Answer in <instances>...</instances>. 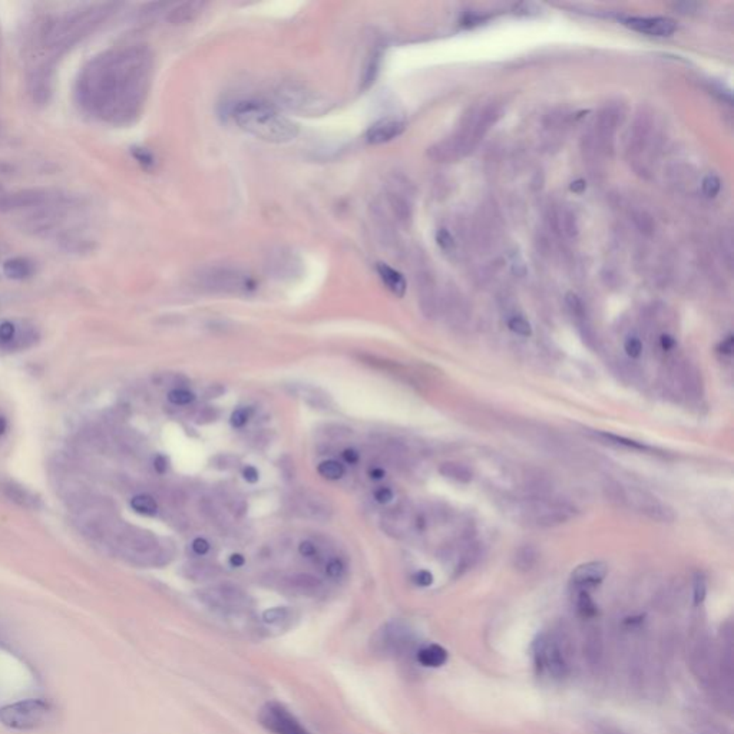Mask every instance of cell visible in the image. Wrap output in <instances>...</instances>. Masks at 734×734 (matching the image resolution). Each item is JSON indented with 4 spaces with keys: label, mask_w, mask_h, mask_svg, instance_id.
<instances>
[{
    "label": "cell",
    "mask_w": 734,
    "mask_h": 734,
    "mask_svg": "<svg viewBox=\"0 0 734 734\" xmlns=\"http://www.w3.org/2000/svg\"><path fill=\"white\" fill-rule=\"evenodd\" d=\"M153 59L145 46L114 49L85 66L77 82L82 105L102 121L134 122L148 98Z\"/></svg>",
    "instance_id": "cell-1"
},
{
    "label": "cell",
    "mask_w": 734,
    "mask_h": 734,
    "mask_svg": "<svg viewBox=\"0 0 734 734\" xmlns=\"http://www.w3.org/2000/svg\"><path fill=\"white\" fill-rule=\"evenodd\" d=\"M235 124L257 139L270 144L291 142L297 134V125L281 115L274 107L261 101H241L234 107Z\"/></svg>",
    "instance_id": "cell-2"
},
{
    "label": "cell",
    "mask_w": 734,
    "mask_h": 734,
    "mask_svg": "<svg viewBox=\"0 0 734 734\" xmlns=\"http://www.w3.org/2000/svg\"><path fill=\"white\" fill-rule=\"evenodd\" d=\"M197 286L210 293L250 294L256 291L254 277L244 269L231 264H211L195 274Z\"/></svg>",
    "instance_id": "cell-3"
},
{
    "label": "cell",
    "mask_w": 734,
    "mask_h": 734,
    "mask_svg": "<svg viewBox=\"0 0 734 734\" xmlns=\"http://www.w3.org/2000/svg\"><path fill=\"white\" fill-rule=\"evenodd\" d=\"M55 717V707L45 700L29 698L0 708V723L16 731H33L48 725Z\"/></svg>",
    "instance_id": "cell-4"
},
{
    "label": "cell",
    "mask_w": 734,
    "mask_h": 734,
    "mask_svg": "<svg viewBox=\"0 0 734 734\" xmlns=\"http://www.w3.org/2000/svg\"><path fill=\"white\" fill-rule=\"evenodd\" d=\"M608 489L611 492L610 497L612 498L611 501L631 507L652 521L670 524L676 518L671 508L645 491H639V489L635 487H622L620 485H612Z\"/></svg>",
    "instance_id": "cell-5"
},
{
    "label": "cell",
    "mask_w": 734,
    "mask_h": 734,
    "mask_svg": "<svg viewBox=\"0 0 734 734\" xmlns=\"http://www.w3.org/2000/svg\"><path fill=\"white\" fill-rule=\"evenodd\" d=\"M412 639L414 634L404 622L390 621L384 624L372 638V649L376 654L399 657L411 648Z\"/></svg>",
    "instance_id": "cell-6"
},
{
    "label": "cell",
    "mask_w": 734,
    "mask_h": 734,
    "mask_svg": "<svg viewBox=\"0 0 734 734\" xmlns=\"http://www.w3.org/2000/svg\"><path fill=\"white\" fill-rule=\"evenodd\" d=\"M535 662L541 671H546L554 679H562L568 673V664L558 641L548 635H541L534 644Z\"/></svg>",
    "instance_id": "cell-7"
},
{
    "label": "cell",
    "mask_w": 734,
    "mask_h": 734,
    "mask_svg": "<svg viewBox=\"0 0 734 734\" xmlns=\"http://www.w3.org/2000/svg\"><path fill=\"white\" fill-rule=\"evenodd\" d=\"M263 727L274 734H310L300 721L280 703H267L259 714Z\"/></svg>",
    "instance_id": "cell-8"
},
{
    "label": "cell",
    "mask_w": 734,
    "mask_h": 734,
    "mask_svg": "<svg viewBox=\"0 0 734 734\" xmlns=\"http://www.w3.org/2000/svg\"><path fill=\"white\" fill-rule=\"evenodd\" d=\"M573 511L574 509L566 504L551 502L545 500H534L532 502H528V507L525 508L528 519L536 527L542 528L565 524L573 517Z\"/></svg>",
    "instance_id": "cell-9"
},
{
    "label": "cell",
    "mask_w": 734,
    "mask_h": 734,
    "mask_svg": "<svg viewBox=\"0 0 734 734\" xmlns=\"http://www.w3.org/2000/svg\"><path fill=\"white\" fill-rule=\"evenodd\" d=\"M205 604H208L214 610H221L224 612L234 611L247 604L249 597L241 588L232 584H221L218 588L211 591L201 593L200 597Z\"/></svg>",
    "instance_id": "cell-10"
},
{
    "label": "cell",
    "mask_w": 734,
    "mask_h": 734,
    "mask_svg": "<svg viewBox=\"0 0 734 734\" xmlns=\"http://www.w3.org/2000/svg\"><path fill=\"white\" fill-rule=\"evenodd\" d=\"M280 101L291 111L298 112H317V108L323 105V101L317 94L297 84H287L279 91Z\"/></svg>",
    "instance_id": "cell-11"
},
{
    "label": "cell",
    "mask_w": 734,
    "mask_h": 734,
    "mask_svg": "<svg viewBox=\"0 0 734 734\" xmlns=\"http://www.w3.org/2000/svg\"><path fill=\"white\" fill-rule=\"evenodd\" d=\"M608 574V565L603 561H591L577 566L571 574V585L574 590L590 591L598 587Z\"/></svg>",
    "instance_id": "cell-12"
},
{
    "label": "cell",
    "mask_w": 734,
    "mask_h": 734,
    "mask_svg": "<svg viewBox=\"0 0 734 734\" xmlns=\"http://www.w3.org/2000/svg\"><path fill=\"white\" fill-rule=\"evenodd\" d=\"M624 25L634 32L656 38L671 36L677 31L676 21L670 18H627Z\"/></svg>",
    "instance_id": "cell-13"
},
{
    "label": "cell",
    "mask_w": 734,
    "mask_h": 734,
    "mask_svg": "<svg viewBox=\"0 0 734 734\" xmlns=\"http://www.w3.org/2000/svg\"><path fill=\"white\" fill-rule=\"evenodd\" d=\"M403 131H404L403 121H400L397 118H382V119L376 121L373 125H370V128L367 129L366 138L370 144L379 145V144H384V142H389V141L397 138L399 135H401Z\"/></svg>",
    "instance_id": "cell-14"
},
{
    "label": "cell",
    "mask_w": 734,
    "mask_h": 734,
    "mask_svg": "<svg viewBox=\"0 0 734 734\" xmlns=\"http://www.w3.org/2000/svg\"><path fill=\"white\" fill-rule=\"evenodd\" d=\"M303 508H304V512L310 518L320 521V522L329 521L332 517V512H333L329 501L318 494L304 495L303 497Z\"/></svg>",
    "instance_id": "cell-15"
},
{
    "label": "cell",
    "mask_w": 734,
    "mask_h": 734,
    "mask_svg": "<svg viewBox=\"0 0 734 734\" xmlns=\"http://www.w3.org/2000/svg\"><path fill=\"white\" fill-rule=\"evenodd\" d=\"M384 529L392 535H403L411 525L415 522V517L411 515V512L403 508L392 509L386 518L383 519Z\"/></svg>",
    "instance_id": "cell-16"
},
{
    "label": "cell",
    "mask_w": 734,
    "mask_h": 734,
    "mask_svg": "<svg viewBox=\"0 0 734 734\" xmlns=\"http://www.w3.org/2000/svg\"><path fill=\"white\" fill-rule=\"evenodd\" d=\"M591 435L595 439H598L607 445H612V446H618V448H624V449H630V450H637V452H642V453H652V452L656 453V449H652L641 442H637V441L625 438V436H618L614 433L600 432V431H593Z\"/></svg>",
    "instance_id": "cell-17"
},
{
    "label": "cell",
    "mask_w": 734,
    "mask_h": 734,
    "mask_svg": "<svg viewBox=\"0 0 734 734\" xmlns=\"http://www.w3.org/2000/svg\"><path fill=\"white\" fill-rule=\"evenodd\" d=\"M377 273H379V277L380 280L383 281V284L397 297H403L404 293H406V288H407V284H406V280L404 277L394 269H392L390 266L387 264H383V263H379L377 264Z\"/></svg>",
    "instance_id": "cell-18"
},
{
    "label": "cell",
    "mask_w": 734,
    "mask_h": 734,
    "mask_svg": "<svg viewBox=\"0 0 734 734\" xmlns=\"http://www.w3.org/2000/svg\"><path fill=\"white\" fill-rule=\"evenodd\" d=\"M416 659L422 666L436 669L448 662V651L438 644H429L418 651Z\"/></svg>",
    "instance_id": "cell-19"
},
{
    "label": "cell",
    "mask_w": 734,
    "mask_h": 734,
    "mask_svg": "<svg viewBox=\"0 0 734 734\" xmlns=\"http://www.w3.org/2000/svg\"><path fill=\"white\" fill-rule=\"evenodd\" d=\"M25 342H28V345L32 343V340L23 339L19 335V330L15 323L4 321L2 324H0V349L12 350V349H19V347H26Z\"/></svg>",
    "instance_id": "cell-20"
},
{
    "label": "cell",
    "mask_w": 734,
    "mask_h": 734,
    "mask_svg": "<svg viewBox=\"0 0 734 734\" xmlns=\"http://www.w3.org/2000/svg\"><path fill=\"white\" fill-rule=\"evenodd\" d=\"M205 6L204 2H185L177 5L168 16V21L176 25H183L194 21Z\"/></svg>",
    "instance_id": "cell-21"
},
{
    "label": "cell",
    "mask_w": 734,
    "mask_h": 734,
    "mask_svg": "<svg viewBox=\"0 0 734 734\" xmlns=\"http://www.w3.org/2000/svg\"><path fill=\"white\" fill-rule=\"evenodd\" d=\"M538 559L539 554L534 545H522L515 551L512 562L514 566L518 571H521V573H528V571H531L536 565Z\"/></svg>",
    "instance_id": "cell-22"
},
{
    "label": "cell",
    "mask_w": 734,
    "mask_h": 734,
    "mask_svg": "<svg viewBox=\"0 0 734 734\" xmlns=\"http://www.w3.org/2000/svg\"><path fill=\"white\" fill-rule=\"evenodd\" d=\"M5 495L16 502L18 505L23 507V508H36L38 507V500L35 498V495H32L29 491H26V489H23L22 486L16 485V483H4L2 486Z\"/></svg>",
    "instance_id": "cell-23"
},
{
    "label": "cell",
    "mask_w": 734,
    "mask_h": 734,
    "mask_svg": "<svg viewBox=\"0 0 734 734\" xmlns=\"http://www.w3.org/2000/svg\"><path fill=\"white\" fill-rule=\"evenodd\" d=\"M4 273L12 280H25L33 274V264L23 257H16L5 261Z\"/></svg>",
    "instance_id": "cell-24"
},
{
    "label": "cell",
    "mask_w": 734,
    "mask_h": 734,
    "mask_svg": "<svg viewBox=\"0 0 734 734\" xmlns=\"http://www.w3.org/2000/svg\"><path fill=\"white\" fill-rule=\"evenodd\" d=\"M288 584L293 590H296L300 594H306V595H315L323 588L321 581L317 577L310 576V574H296V576L290 577Z\"/></svg>",
    "instance_id": "cell-25"
},
{
    "label": "cell",
    "mask_w": 734,
    "mask_h": 734,
    "mask_svg": "<svg viewBox=\"0 0 734 734\" xmlns=\"http://www.w3.org/2000/svg\"><path fill=\"white\" fill-rule=\"evenodd\" d=\"M439 472L442 476L452 479L459 483H469L472 480V470L462 463L458 462H446L442 463L439 468Z\"/></svg>",
    "instance_id": "cell-26"
},
{
    "label": "cell",
    "mask_w": 734,
    "mask_h": 734,
    "mask_svg": "<svg viewBox=\"0 0 734 734\" xmlns=\"http://www.w3.org/2000/svg\"><path fill=\"white\" fill-rule=\"evenodd\" d=\"M576 604H577V611L581 617L593 618L597 615V605H595L594 600L591 598L590 591L577 590L576 591Z\"/></svg>",
    "instance_id": "cell-27"
},
{
    "label": "cell",
    "mask_w": 734,
    "mask_h": 734,
    "mask_svg": "<svg viewBox=\"0 0 734 734\" xmlns=\"http://www.w3.org/2000/svg\"><path fill=\"white\" fill-rule=\"evenodd\" d=\"M187 576L195 581H204L217 574V568L205 562H193L185 566Z\"/></svg>",
    "instance_id": "cell-28"
},
{
    "label": "cell",
    "mask_w": 734,
    "mask_h": 734,
    "mask_svg": "<svg viewBox=\"0 0 734 734\" xmlns=\"http://www.w3.org/2000/svg\"><path fill=\"white\" fill-rule=\"evenodd\" d=\"M317 472L320 476L329 480H338L345 476V466L338 460H324L318 465Z\"/></svg>",
    "instance_id": "cell-29"
},
{
    "label": "cell",
    "mask_w": 734,
    "mask_h": 734,
    "mask_svg": "<svg viewBox=\"0 0 734 734\" xmlns=\"http://www.w3.org/2000/svg\"><path fill=\"white\" fill-rule=\"evenodd\" d=\"M131 507L135 512L142 515H155L158 511L156 501L149 495H136L131 500Z\"/></svg>",
    "instance_id": "cell-30"
},
{
    "label": "cell",
    "mask_w": 734,
    "mask_h": 734,
    "mask_svg": "<svg viewBox=\"0 0 734 734\" xmlns=\"http://www.w3.org/2000/svg\"><path fill=\"white\" fill-rule=\"evenodd\" d=\"M508 329L521 338L532 336V328L529 321L521 315H514L508 320Z\"/></svg>",
    "instance_id": "cell-31"
},
{
    "label": "cell",
    "mask_w": 734,
    "mask_h": 734,
    "mask_svg": "<svg viewBox=\"0 0 734 734\" xmlns=\"http://www.w3.org/2000/svg\"><path fill=\"white\" fill-rule=\"evenodd\" d=\"M290 615V611L286 607H274L269 608L263 612V622L267 625H280L283 624Z\"/></svg>",
    "instance_id": "cell-32"
},
{
    "label": "cell",
    "mask_w": 734,
    "mask_h": 734,
    "mask_svg": "<svg viewBox=\"0 0 734 734\" xmlns=\"http://www.w3.org/2000/svg\"><path fill=\"white\" fill-rule=\"evenodd\" d=\"M168 400L173 403V404H177V406H185V404H190L195 400V394L187 389H174L168 393Z\"/></svg>",
    "instance_id": "cell-33"
},
{
    "label": "cell",
    "mask_w": 734,
    "mask_h": 734,
    "mask_svg": "<svg viewBox=\"0 0 734 734\" xmlns=\"http://www.w3.org/2000/svg\"><path fill=\"white\" fill-rule=\"evenodd\" d=\"M345 563L339 558H332L328 563H325V576L332 580H340L345 574Z\"/></svg>",
    "instance_id": "cell-34"
},
{
    "label": "cell",
    "mask_w": 734,
    "mask_h": 734,
    "mask_svg": "<svg viewBox=\"0 0 734 734\" xmlns=\"http://www.w3.org/2000/svg\"><path fill=\"white\" fill-rule=\"evenodd\" d=\"M707 595V584L701 576H697L693 584V603L696 607L701 605Z\"/></svg>",
    "instance_id": "cell-35"
},
{
    "label": "cell",
    "mask_w": 734,
    "mask_h": 734,
    "mask_svg": "<svg viewBox=\"0 0 734 734\" xmlns=\"http://www.w3.org/2000/svg\"><path fill=\"white\" fill-rule=\"evenodd\" d=\"M436 242L439 244V247H441L443 252H448V253H449V252H453V250H455V247H456L455 238H453V237H452V234H450L448 230H445V228H442V230H439V231H438V234H436Z\"/></svg>",
    "instance_id": "cell-36"
},
{
    "label": "cell",
    "mask_w": 734,
    "mask_h": 734,
    "mask_svg": "<svg viewBox=\"0 0 734 734\" xmlns=\"http://www.w3.org/2000/svg\"><path fill=\"white\" fill-rule=\"evenodd\" d=\"M624 350L630 359H638L642 353V343L638 338L631 336L624 342Z\"/></svg>",
    "instance_id": "cell-37"
},
{
    "label": "cell",
    "mask_w": 734,
    "mask_h": 734,
    "mask_svg": "<svg viewBox=\"0 0 734 734\" xmlns=\"http://www.w3.org/2000/svg\"><path fill=\"white\" fill-rule=\"evenodd\" d=\"M720 187H721V183H720V180L716 176H707L703 180V193L708 198H714L718 194Z\"/></svg>",
    "instance_id": "cell-38"
},
{
    "label": "cell",
    "mask_w": 734,
    "mask_h": 734,
    "mask_svg": "<svg viewBox=\"0 0 734 734\" xmlns=\"http://www.w3.org/2000/svg\"><path fill=\"white\" fill-rule=\"evenodd\" d=\"M250 421V412L247 409H237L235 412H232L231 415V426L235 428V429H241L246 426Z\"/></svg>",
    "instance_id": "cell-39"
},
{
    "label": "cell",
    "mask_w": 734,
    "mask_h": 734,
    "mask_svg": "<svg viewBox=\"0 0 734 734\" xmlns=\"http://www.w3.org/2000/svg\"><path fill=\"white\" fill-rule=\"evenodd\" d=\"M565 300H566L568 307L571 308V311H573L574 314H577V315H583L584 314V304H583L581 298L577 294L568 293Z\"/></svg>",
    "instance_id": "cell-40"
},
{
    "label": "cell",
    "mask_w": 734,
    "mask_h": 734,
    "mask_svg": "<svg viewBox=\"0 0 734 734\" xmlns=\"http://www.w3.org/2000/svg\"><path fill=\"white\" fill-rule=\"evenodd\" d=\"M392 500H393V491H392L390 487H387V486H380V487H377L376 491H374V501H376L377 504L386 505V504H389Z\"/></svg>",
    "instance_id": "cell-41"
},
{
    "label": "cell",
    "mask_w": 734,
    "mask_h": 734,
    "mask_svg": "<svg viewBox=\"0 0 734 734\" xmlns=\"http://www.w3.org/2000/svg\"><path fill=\"white\" fill-rule=\"evenodd\" d=\"M414 581L419 587H431L433 584V576L428 569H421L414 576Z\"/></svg>",
    "instance_id": "cell-42"
},
{
    "label": "cell",
    "mask_w": 734,
    "mask_h": 734,
    "mask_svg": "<svg viewBox=\"0 0 734 734\" xmlns=\"http://www.w3.org/2000/svg\"><path fill=\"white\" fill-rule=\"evenodd\" d=\"M298 552L304 558H314L317 555V546L311 541H303L298 545Z\"/></svg>",
    "instance_id": "cell-43"
},
{
    "label": "cell",
    "mask_w": 734,
    "mask_h": 734,
    "mask_svg": "<svg viewBox=\"0 0 734 734\" xmlns=\"http://www.w3.org/2000/svg\"><path fill=\"white\" fill-rule=\"evenodd\" d=\"M734 350V338L730 335L727 336L718 346H717V352L723 356H731Z\"/></svg>",
    "instance_id": "cell-44"
},
{
    "label": "cell",
    "mask_w": 734,
    "mask_h": 734,
    "mask_svg": "<svg viewBox=\"0 0 734 734\" xmlns=\"http://www.w3.org/2000/svg\"><path fill=\"white\" fill-rule=\"evenodd\" d=\"M193 551L197 555H205L210 551V542L205 538H197L193 541Z\"/></svg>",
    "instance_id": "cell-45"
},
{
    "label": "cell",
    "mask_w": 734,
    "mask_h": 734,
    "mask_svg": "<svg viewBox=\"0 0 734 734\" xmlns=\"http://www.w3.org/2000/svg\"><path fill=\"white\" fill-rule=\"evenodd\" d=\"M242 477L246 479L249 483H256L260 479V472L254 466H246L242 470Z\"/></svg>",
    "instance_id": "cell-46"
},
{
    "label": "cell",
    "mask_w": 734,
    "mask_h": 734,
    "mask_svg": "<svg viewBox=\"0 0 734 734\" xmlns=\"http://www.w3.org/2000/svg\"><path fill=\"white\" fill-rule=\"evenodd\" d=\"M153 468L158 473H166L168 470V459L164 455H158L153 460Z\"/></svg>",
    "instance_id": "cell-47"
},
{
    "label": "cell",
    "mask_w": 734,
    "mask_h": 734,
    "mask_svg": "<svg viewBox=\"0 0 734 734\" xmlns=\"http://www.w3.org/2000/svg\"><path fill=\"white\" fill-rule=\"evenodd\" d=\"M280 469H281V472H283V475H284L286 477H293V473H294V472H293V469H294V466H293V462H291V459H290V458H287V456H286V458H283V459H281V462H280Z\"/></svg>",
    "instance_id": "cell-48"
},
{
    "label": "cell",
    "mask_w": 734,
    "mask_h": 734,
    "mask_svg": "<svg viewBox=\"0 0 734 734\" xmlns=\"http://www.w3.org/2000/svg\"><path fill=\"white\" fill-rule=\"evenodd\" d=\"M343 459L349 463V465H356L359 460H360V453L356 450V449H346L343 450Z\"/></svg>",
    "instance_id": "cell-49"
},
{
    "label": "cell",
    "mask_w": 734,
    "mask_h": 734,
    "mask_svg": "<svg viewBox=\"0 0 734 734\" xmlns=\"http://www.w3.org/2000/svg\"><path fill=\"white\" fill-rule=\"evenodd\" d=\"M676 345H677L676 339H674L673 336H670V335H663V336L660 338V346H662V349H663V350H666V352L673 350V349L676 347Z\"/></svg>",
    "instance_id": "cell-50"
},
{
    "label": "cell",
    "mask_w": 734,
    "mask_h": 734,
    "mask_svg": "<svg viewBox=\"0 0 734 734\" xmlns=\"http://www.w3.org/2000/svg\"><path fill=\"white\" fill-rule=\"evenodd\" d=\"M231 459H232V456H230V455H221V456H218V458L215 459V466H217V468H220V469H228V468H232V466L235 465V462H237V460H234V462H228V460H231Z\"/></svg>",
    "instance_id": "cell-51"
},
{
    "label": "cell",
    "mask_w": 734,
    "mask_h": 734,
    "mask_svg": "<svg viewBox=\"0 0 734 734\" xmlns=\"http://www.w3.org/2000/svg\"><path fill=\"white\" fill-rule=\"evenodd\" d=\"M569 190L573 191V193H576V194H581V193H584L587 190V183L584 180H577L574 183H571Z\"/></svg>",
    "instance_id": "cell-52"
},
{
    "label": "cell",
    "mask_w": 734,
    "mask_h": 734,
    "mask_svg": "<svg viewBox=\"0 0 734 734\" xmlns=\"http://www.w3.org/2000/svg\"><path fill=\"white\" fill-rule=\"evenodd\" d=\"M244 563H246V558H244L241 554H232L230 556V565L234 566V568H239L242 566Z\"/></svg>",
    "instance_id": "cell-53"
},
{
    "label": "cell",
    "mask_w": 734,
    "mask_h": 734,
    "mask_svg": "<svg viewBox=\"0 0 734 734\" xmlns=\"http://www.w3.org/2000/svg\"><path fill=\"white\" fill-rule=\"evenodd\" d=\"M369 476H370L373 480H380V479H383V477L386 476V472H384V469H383V468H380V466H374V468H372V469L369 470Z\"/></svg>",
    "instance_id": "cell-54"
},
{
    "label": "cell",
    "mask_w": 734,
    "mask_h": 734,
    "mask_svg": "<svg viewBox=\"0 0 734 734\" xmlns=\"http://www.w3.org/2000/svg\"><path fill=\"white\" fill-rule=\"evenodd\" d=\"M135 158L139 162H142V164H152V156L148 152H145L144 149H138V152L135 153Z\"/></svg>",
    "instance_id": "cell-55"
},
{
    "label": "cell",
    "mask_w": 734,
    "mask_h": 734,
    "mask_svg": "<svg viewBox=\"0 0 734 734\" xmlns=\"http://www.w3.org/2000/svg\"><path fill=\"white\" fill-rule=\"evenodd\" d=\"M8 429V423H6V419L0 416V436H2Z\"/></svg>",
    "instance_id": "cell-56"
}]
</instances>
